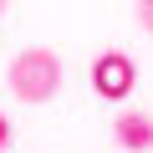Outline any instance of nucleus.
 I'll list each match as a JSON object with an SVG mask.
<instances>
[{
	"mask_svg": "<svg viewBox=\"0 0 153 153\" xmlns=\"http://www.w3.org/2000/svg\"><path fill=\"white\" fill-rule=\"evenodd\" d=\"M5 87H10V97H21V102H51V97L61 92V56H56L51 46H26V51L10 56V66H5Z\"/></svg>",
	"mask_w": 153,
	"mask_h": 153,
	"instance_id": "f257e3e1",
	"label": "nucleus"
},
{
	"mask_svg": "<svg viewBox=\"0 0 153 153\" xmlns=\"http://www.w3.org/2000/svg\"><path fill=\"white\" fill-rule=\"evenodd\" d=\"M92 87H97V97H107V102H123L133 87H138V61L128 56V51H102L97 61H92Z\"/></svg>",
	"mask_w": 153,
	"mask_h": 153,
	"instance_id": "f03ea898",
	"label": "nucleus"
},
{
	"mask_svg": "<svg viewBox=\"0 0 153 153\" xmlns=\"http://www.w3.org/2000/svg\"><path fill=\"white\" fill-rule=\"evenodd\" d=\"M112 138H117L123 153H143V148H153V117L148 112H117L112 117Z\"/></svg>",
	"mask_w": 153,
	"mask_h": 153,
	"instance_id": "7ed1b4c3",
	"label": "nucleus"
},
{
	"mask_svg": "<svg viewBox=\"0 0 153 153\" xmlns=\"http://www.w3.org/2000/svg\"><path fill=\"white\" fill-rule=\"evenodd\" d=\"M138 26L153 36V0H138Z\"/></svg>",
	"mask_w": 153,
	"mask_h": 153,
	"instance_id": "20e7f679",
	"label": "nucleus"
},
{
	"mask_svg": "<svg viewBox=\"0 0 153 153\" xmlns=\"http://www.w3.org/2000/svg\"><path fill=\"white\" fill-rule=\"evenodd\" d=\"M5 148H10V117L0 112V153H5Z\"/></svg>",
	"mask_w": 153,
	"mask_h": 153,
	"instance_id": "39448f33",
	"label": "nucleus"
},
{
	"mask_svg": "<svg viewBox=\"0 0 153 153\" xmlns=\"http://www.w3.org/2000/svg\"><path fill=\"white\" fill-rule=\"evenodd\" d=\"M5 10H10V0H0V16H5Z\"/></svg>",
	"mask_w": 153,
	"mask_h": 153,
	"instance_id": "423d86ee",
	"label": "nucleus"
}]
</instances>
